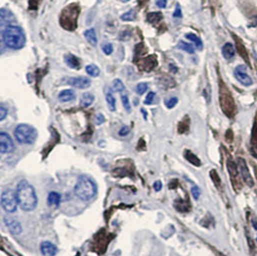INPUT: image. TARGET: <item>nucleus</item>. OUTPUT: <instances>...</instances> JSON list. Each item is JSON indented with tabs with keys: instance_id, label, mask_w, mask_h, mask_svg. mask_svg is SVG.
<instances>
[{
	"instance_id": "f257e3e1",
	"label": "nucleus",
	"mask_w": 257,
	"mask_h": 256,
	"mask_svg": "<svg viewBox=\"0 0 257 256\" xmlns=\"http://www.w3.org/2000/svg\"><path fill=\"white\" fill-rule=\"evenodd\" d=\"M16 198L20 207L24 211H32L38 204V198L35 189L26 180L18 183L16 188Z\"/></svg>"
},
{
	"instance_id": "f03ea898",
	"label": "nucleus",
	"mask_w": 257,
	"mask_h": 256,
	"mask_svg": "<svg viewBox=\"0 0 257 256\" xmlns=\"http://www.w3.org/2000/svg\"><path fill=\"white\" fill-rule=\"evenodd\" d=\"M2 38L4 44L12 50H20L26 44V35L16 26H7L2 31Z\"/></svg>"
},
{
	"instance_id": "7ed1b4c3",
	"label": "nucleus",
	"mask_w": 257,
	"mask_h": 256,
	"mask_svg": "<svg viewBox=\"0 0 257 256\" xmlns=\"http://www.w3.org/2000/svg\"><path fill=\"white\" fill-rule=\"evenodd\" d=\"M96 185L90 178L82 176L79 178L74 187V194L81 200L87 202L92 200L96 194Z\"/></svg>"
},
{
	"instance_id": "20e7f679",
	"label": "nucleus",
	"mask_w": 257,
	"mask_h": 256,
	"mask_svg": "<svg viewBox=\"0 0 257 256\" xmlns=\"http://www.w3.org/2000/svg\"><path fill=\"white\" fill-rule=\"evenodd\" d=\"M14 137L20 144H32L37 140L38 132L31 126L20 124L14 129Z\"/></svg>"
},
{
	"instance_id": "39448f33",
	"label": "nucleus",
	"mask_w": 257,
	"mask_h": 256,
	"mask_svg": "<svg viewBox=\"0 0 257 256\" xmlns=\"http://www.w3.org/2000/svg\"><path fill=\"white\" fill-rule=\"evenodd\" d=\"M78 7L68 6L61 16V26L66 29L72 31L76 27V20L78 18Z\"/></svg>"
},
{
	"instance_id": "423d86ee",
	"label": "nucleus",
	"mask_w": 257,
	"mask_h": 256,
	"mask_svg": "<svg viewBox=\"0 0 257 256\" xmlns=\"http://www.w3.org/2000/svg\"><path fill=\"white\" fill-rule=\"evenodd\" d=\"M220 105L226 115L230 118L234 116L236 113V108H235L233 98L230 90L226 89V87H224L222 85L220 86Z\"/></svg>"
},
{
	"instance_id": "0eeeda50",
	"label": "nucleus",
	"mask_w": 257,
	"mask_h": 256,
	"mask_svg": "<svg viewBox=\"0 0 257 256\" xmlns=\"http://www.w3.org/2000/svg\"><path fill=\"white\" fill-rule=\"evenodd\" d=\"M18 205L16 192L13 190H5L1 194V206L7 213H14Z\"/></svg>"
},
{
	"instance_id": "6e6552de",
	"label": "nucleus",
	"mask_w": 257,
	"mask_h": 256,
	"mask_svg": "<svg viewBox=\"0 0 257 256\" xmlns=\"http://www.w3.org/2000/svg\"><path fill=\"white\" fill-rule=\"evenodd\" d=\"M234 76L244 86H250L252 84V79L246 74V66L244 64H240L235 68Z\"/></svg>"
},
{
	"instance_id": "1a4fd4ad",
	"label": "nucleus",
	"mask_w": 257,
	"mask_h": 256,
	"mask_svg": "<svg viewBox=\"0 0 257 256\" xmlns=\"http://www.w3.org/2000/svg\"><path fill=\"white\" fill-rule=\"evenodd\" d=\"M238 170H239V174H240V176L242 178V180H244V183L246 185H248L250 187H252L254 186V180L250 174V170H248V165L246 163L244 159L242 158H239L238 159Z\"/></svg>"
},
{
	"instance_id": "9d476101",
	"label": "nucleus",
	"mask_w": 257,
	"mask_h": 256,
	"mask_svg": "<svg viewBox=\"0 0 257 256\" xmlns=\"http://www.w3.org/2000/svg\"><path fill=\"white\" fill-rule=\"evenodd\" d=\"M14 150L13 140L11 137L5 133L1 132L0 133V152L2 154H11Z\"/></svg>"
},
{
	"instance_id": "9b49d317",
	"label": "nucleus",
	"mask_w": 257,
	"mask_h": 256,
	"mask_svg": "<svg viewBox=\"0 0 257 256\" xmlns=\"http://www.w3.org/2000/svg\"><path fill=\"white\" fill-rule=\"evenodd\" d=\"M64 83L78 89H87L90 86V81L87 77H70L66 78Z\"/></svg>"
},
{
	"instance_id": "f8f14e48",
	"label": "nucleus",
	"mask_w": 257,
	"mask_h": 256,
	"mask_svg": "<svg viewBox=\"0 0 257 256\" xmlns=\"http://www.w3.org/2000/svg\"><path fill=\"white\" fill-rule=\"evenodd\" d=\"M40 252L44 256H55L58 252V248L54 244L44 241L40 244Z\"/></svg>"
},
{
	"instance_id": "ddd939ff",
	"label": "nucleus",
	"mask_w": 257,
	"mask_h": 256,
	"mask_svg": "<svg viewBox=\"0 0 257 256\" xmlns=\"http://www.w3.org/2000/svg\"><path fill=\"white\" fill-rule=\"evenodd\" d=\"M4 222H5V224L7 226L8 230H10L12 234L18 235V234L22 233V226H20V224L16 220H14V218H4Z\"/></svg>"
},
{
	"instance_id": "4468645a",
	"label": "nucleus",
	"mask_w": 257,
	"mask_h": 256,
	"mask_svg": "<svg viewBox=\"0 0 257 256\" xmlns=\"http://www.w3.org/2000/svg\"><path fill=\"white\" fill-rule=\"evenodd\" d=\"M228 170H230V174L232 176V183L234 185L239 184L241 186V180H240L241 176H240V174H239L237 166L232 161H228Z\"/></svg>"
},
{
	"instance_id": "2eb2a0df",
	"label": "nucleus",
	"mask_w": 257,
	"mask_h": 256,
	"mask_svg": "<svg viewBox=\"0 0 257 256\" xmlns=\"http://www.w3.org/2000/svg\"><path fill=\"white\" fill-rule=\"evenodd\" d=\"M0 18H1V22L2 26L4 24H14L16 22V18L13 16V14L5 9H1L0 10Z\"/></svg>"
},
{
	"instance_id": "dca6fc26",
	"label": "nucleus",
	"mask_w": 257,
	"mask_h": 256,
	"mask_svg": "<svg viewBox=\"0 0 257 256\" xmlns=\"http://www.w3.org/2000/svg\"><path fill=\"white\" fill-rule=\"evenodd\" d=\"M64 62L68 64L70 68H74V70H79L80 68V61L78 57H76L72 54H66L64 55Z\"/></svg>"
},
{
	"instance_id": "f3484780",
	"label": "nucleus",
	"mask_w": 257,
	"mask_h": 256,
	"mask_svg": "<svg viewBox=\"0 0 257 256\" xmlns=\"http://www.w3.org/2000/svg\"><path fill=\"white\" fill-rule=\"evenodd\" d=\"M58 98L62 102H72V100H74L76 98V94H74V92L72 90H62L59 94Z\"/></svg>"
},
{
	"instance_id": "a211bd4d",
	"label": "nucleus",
	"mask_w": 257,
	"mask_h": 256,
	"mask_svg": "<svg viewBox=\"0 0 257 256\" xmlns=\"http://www.w3.org/2000/svg\"><path fill=\"white\" fill-rule=\"evenodd\" d=\"M61 202V194L59 192H50L48 196V204L52 207H57Z\"/></svg>"
},
{
	"instance_id": "6ab92c4d",
	"label": "nucleus",
	"mask_w": 257,
	"mask_h": 256,
	"mask_svg": "<svg viewBox=\"0 0 257 256\" xmlns=\"http://www.w3.org/2000/svg\"><path fill=\"white\" fill-rule=\"evenodd\" d=\"M222 56H224L226 60H230V59H232V58L234 57V55H235L234 46H233V44H232L230 42H228V44H226L224 46V48H222Z\"/></svg>"
},
{
	"instance_id": "aec40b11",
	"label": "nucleus",
	"mask_w": 257,
	"mask_h": 256,
	"mask_svg": "<svg viewBox=\"0 0 257 256\" xmlns=\"http://www.w3.org/2000/svg\"><path fill=\"white\" fill-rule=\"evenodd\" d=\"M94 100V96L90 92H85L82 94L81 100H80V106L82 108H86L92 105V103Z\"/></svg>"
},
{
	"instance_id": "412c9836",
	"label": "nucleus",
	"mask_w": 257,
	"mask_h": 256,
	"mask_svg": "<svg viewBox=\"0 0 257 256\" xmlns=\"http://www.w3.org/2000/svg\"><path fill=\"white\" fill-rule=\"evenodd\" d=\"M155 66H156V60H155V58L154 56H150V57H148V59L142 60L141 68L142 70H144L150 72V70H152L154 68Z\"/></svg>"
},
{
	"instance_id": "4be33fe9",
	"label": "nucleus",
	"mask_w": 257,
	"mask_h": 256,
	"mask_svg": "<svg viewBox=\"0 0 257 256\" xmlns=\"http://www.w3.org/2000/svg\"><path fill=\"white\" fill-rule=\"evenodd\" d=\"M84 36L86 40H88V42L92 44V46H96L98 44V38H96V31L94 29H88L87 31H85L84 33Z\"/></svg>"
},
{
	"instance_id": "5701e85b",
	"label": "nucleus",
	"mask_w": 257,
	"mask_h": 256,
	"mask_svg": "<svg viewBox=\"0 0 257 256\" xmlns=\"http://www.w3.org/2000/svg\"><path fill=\"white\" fill-rule=\"evenodd\" d=\"M106 102L108 104L109 109L112 112L116 111V100H115V98H114V96L112 94L111 92H108L106 94Z\"/></svg>"
},
{
	"instance_id": "b1692460",
	"label": "nucleus",
	"mask_w": 257,
	"mask_h": 256,
	"mask_svg": "<svg viewBox=\"0 0 257 256\" xmlns=\"http://www.w3.org/2000/svg\"><path fill=\"white\" fill-rule=\"evenodd\" d=\"M186 38L190 40L191 42H193L198 50H202V42L200 38H198L196 35H194L193 33H188V34H186Z\"/></svg>"
},
{
	"instance_id": "393cba45",
	"label": "nucleus",
	"mask_w": 257,
	"mask_h": 256,
	"mask_svg": "<svg viewBox=\"0 0 257 256\" xmlns=\"http://www.w3.org/2000/svg\"><path fill=\"white\" fill-rule=\"evenodd\" d=\"M86 72L87 74L92 77H98L100 76V68L96 66V64H89L86 66Z\"/></svg>"
},
{
	"instance_id": "a878e982",
	"label": "nucleus",
	"mask_w": 257,
	"mask_h": 256,
	"mask_svg": "<svg viewBox=\"0 0 257 256\" xmlns=\"http://www.w3.org/2000/svg\"><path fill=\"white\" fill-rule=\"evenodd\" d=\"M178 46L180 48V50H184V52H188V53H190V54H194V48L193 46L190 44H187V42H183V40H180Z\"/></svg>"
},
{
	"instance_id": "bb28decb",
	"label": "nucleus",
	"mask_w": 257,
	"mask_h": 256,
	"mask_svg": "<svg viewBox=\"0 0 257 256\" xmlns=\"http://www.w3.org/2000/svg\"><path fill=\"white\" fill-rule=\"evenodd\" d=\"M136 18V13L133 10H130L128 12L124 14L122 16H120V20L124 22H131L134 20Z\"/></svg>"
},
{
	"instance_id": "cd10ccee",
	"label": "nucleus",
	"mask_w": 257,
	"mask_h": 256,
	"mask_svg": "<svg viewBox=\"0 0 257 256\" xmlns=\"http://www.w3.org/2000/svg\"><path fill=\"white\" fill-rule=\"evenodd\" d=\"M162 20V14L160 13H150L148 14V20L150 22V24H155V22H158Z\"/></svg>"
},
{
	"instance_id": "c85d7f7f",
	"label": "nucleus",
	"mask_w": 257,
	"mask_h": 256,
	"mask_svg": "<svg viewBox=\"0 0 257 256\" xmlns=\"http://www.w3.org/2000/svg\"><path fill=\"white\" fill-rule=\"evenodd\" d=\"M113 89H114V90H116V92H124V90H126V86H124V84L122 82V80L116 79V80H114V82H113Z\"/></svg>"
},
{
	"instance_id": "c756f323",
	"label": "nucleus",
	"mask_w": 257,
	"mask_h": 256,
	"mask_svg": "<svg viewBox=\"0 0 257 256\" xmlns=\"http://www.w3.org/2000/svg\"><path fill=\"white\" fill-rule=\"evenodd\" d=\"M120 98H122V105H124V109L129 113V112L131 111V106H130V102H129L128 94H122Z\"/></svg>"
},
{
	"instance_id": "7c9ffc66",
	"label": "nucleus",
	"mask_w": 257,
	"mask_h": 256,
	"mask_svg": "<svg viewBox=\"0 0 257 256\" xmlns=\"http://www.w3.org/2000/svg\"><path fill=\"white\" fill-rule=\"evenodd\" d=\"M252 150L254 154L257 157V129L254 131L252 133Z\"/></svg>"
},
{
	"instance_id": "2f4dec72",
	"label": "nucleus",
	"mask_w": 257,
	"mask_h": 256,
	"mask_svg": "<svg viewBox=\"0 0 257 256\" xmlns=\"http://www.w3.org/2000/svg\"><path fill=\"white\" fill-rule=\"evenodd\" d=\"M148 90V83H140L136 87V92L138 94H144Z\"/></svg>"
},
{
	"instance_id": "473e14b6",
	"label": "nucleus",
	"mask_w": 257,
	"mask_h": 256,
	"mask_svg": "<svg viewBox=\"0 0 257 256\" xmlns=\"http://www.w3.org/2000/svg\"><path fill=\"white\" fill-rule=\"evenodd\" d=\"M178 102V98H170V100H168L165 102V104H166V106H167V108L168 109H172V108H174L176 104Z\"/></svg>"
},
{
	"instance_id": "72a5a7b5",
	"label": "nucleus",
	"mask_w": 257,
	"mask_h": 256,
	"mask_svg": "<svg viewBox=\"0 0 257 256\" xmlns=\"http://www.w3.org/2000/svg\"><path fill=\"white\" fill-rule=\"evenodd\" d=\"M155 94L154 92H150L146 96V100H144V104L146 105H150L152 103L154 102V100Z\"/></svg>"
},
{
	"instance_id": "f704fd0d",
	"label": "nucleus",
	"mask_w": 257,
	"mask_h": 256,
	"mask_svg": "<svg viewBox=\"0 0 257 256\" xmlns=\"http://www.w3.org/2000/svg\"><path fill=\"white\" fill-rule=\"evenodd\" d=\"M102 50L106 55H110L113 52V46L111 44H106L103 46Z\"/></svg>"
},
{
	"instance_id": "c9c22d12",
	"label": "nucleus",
	"mask_w": 257,
	"mask_h": 256,
	"mask_svg": "<svg viewBox=\"0 0 257 256\" xmlns=\"http://www.w3.org/2000/svg\"><path fill=\"white\" fill-rule=\"evenodd\" d=\"M7 115H8V110L5 108L4 105H1L0 106V120H4Z\"/></svg>"
},
{
	"instance_id": "e433bc0d",
	"label": "nucleus",
	"mask_w": 257,
	"mask_h": 256,
	"mask_svg": "<svg viewBox=\"0 0 257 256\" xmlns=\"http://www.w3.org/2000/svg\"><path fill=\"white\" fill-rule=\"evenodd\" d=\"M129 132H130V129H129L128 126H122L120 128V130L118 131V135L120 137H124V136L128 135Z\"/></svg>"
},
{
	"instance_id": "4c0bfd02",
	"label": "nucleus",
	"mask_w": 257,
	"mask_h": 256,
	"mask_svg": "<svg viewBox=\"0 0 257 256\" xmlns=\"http://www.w3.org/2000/svg\"><path fill=\"white\" fill-rule=\"evenodd\" d=\"M192 194H193V196L194 200H198L200 192V189H198L196 186H194L193 188H192Z\"/></svg>"
},
{
	"instance_id": "58836bf2",
	"label": "nucleus",
	"mask_w": 257,
	"mask_h": 256,
	"mask_svg": "<svg viewBox=\"0 0 257 256\" xmlns=\"http://www.w3.org/2000/svg\"><path fill=\"white\" fill-rule=\"evenodd\" d=\"M156 5L159 8H166L167 6V0H157L156 1Z\"/></svg>"
},
{
	"instance_id": "ea45409f",
	"label": "nucleus",
	"mask_w": 257,
	"mask_h": 256,
	"mask_svg": "<svg viewBox=\"0 0 257 256\" xmlns=\"http://www.w3.org/2000/svg\"><path fill=\"white\" fill-rule=\"evenodd\" d=\"M174 18H182V12H181L180 5H176V9L174 13Z\"/></svg>"
},
{
	"instance_id": "a19ab883",
	"label": "nucleus",
	"mask_w": 257,
	"mask_h": 256,
	"mask_svg": "<svg viewBox=\"0 0 257 256\" xmlns=\"http://www.w3.org/2000/svg\"><path fill=\"white\" fill-rule=\"evenodd\" d=\"M96 124H102L103 122H104V116L102 114H98V115H96Z\"/></svg>"
},
{
	"instance_id": "79ce46f5",
	"label": "nucleus",
	"mask_w": 257,
	"mask_h": 256,
	"mask_svg": "<svg viewBox=\"0 0 257 256\" xmlns=\"http://www.w3.org/2000/svg\"><path fill=\"white\" fill-rule=\"evenodd\" d=\"M162 186H163L162 182H160V181H156V182H154V188L156 192H159L162 189Z\"/></svg>"
},
{
	"instance_id": "37998d69",
	"label": "nucleus",
	"mask_w": 257,
	"mask_h": 256,
	"mask_svg": "<svg viewBox=\"0 0 257 256\" xmlns=\"http://www.w3.org/2000/svg\"><path fill=\"white\" fill-rule=\"evenodd\" d=\"M254 174H256V176L257 180V166H254Z\"/></svg>"
},
{
	"instance_id": "c03bdc74",
	"label": "nucleus",
	"mask_w": 257,
	"mask_h": 256,
	"mask_svg": "<svg viewBox=\"0 0 257 256\" xmlns=\"http://www.w3.org/2000/svg\"><path fill=\"white\" fill-rule=\"evenodd\" d=\"M124 2H128L129 0H122Z\"/></svg>"
}]
</instances>
